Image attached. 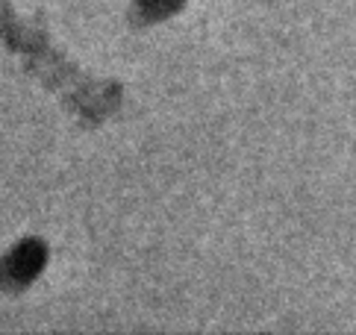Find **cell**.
<instances>
[{"label":"cell","mask_w":356,"mask_h":335,"mask_svg":"<svg viewBox=\"0 0 356 335\" xmlns=\"http://www.w3.org/2000/svg\"><path fill=\"white\" fill-rule=\"evenodd\" d=\"M47 247L39 238H24L0 259V286H30L44 270Z\"/></svg>","instance_id":"cell-1"},{"label":"cell","mask_w":356,"mask_h":335,"mask_svg":"<svg viewBox=\"0 0 356 335\" xmlns=\"http://www.w3.org/2000/svg\"><path fill=\"white\" fill-rule=\"evenodd\" d=\"M180 3H183V0H136V9L142 12L147 21H154V18L171 15V12L180 6Z\"/></svg>","instance_id":"cell-2"}]
</instances>
